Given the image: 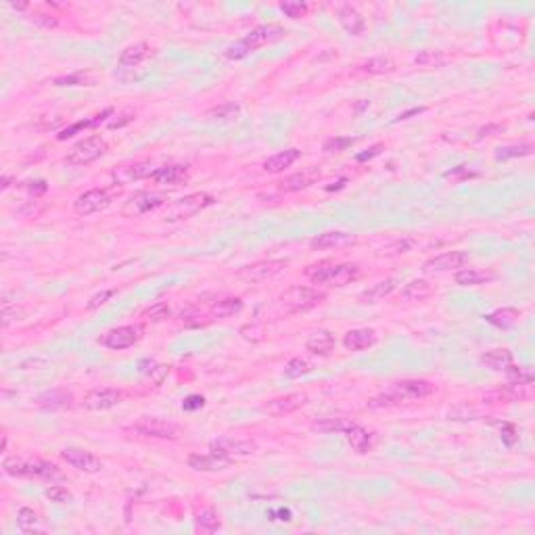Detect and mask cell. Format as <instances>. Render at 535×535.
<instances>
[{
    "label": "cell",
    "instance_id": "obj_1",
    "mask_svg": "<svg viewBox=\"0 0 535 535\" xmlns=\"http://www.w3.org/2000/svg\"><path fill=\"white\" fill-rule=\"evenodd\" d=\"M435 387L429 381L422 379H408V381H397L391 385L389 391H385L383 395H377L368 402L370 410H383V408H393V406H402V404H414L420 402L429 395H433Z\"/></svg>",
    "mask_w": 535,
    "mask_h": 535
},
{
    "label": "cell",
    "instance_id": "obj_2",
    "mask_svg": "<svg viewBox=\"0 0 535 535\" xmlns=\"http://www.w3.org/2000/svg\"><path fill=\"white\" fill-rule=\"evenodd\" d=\"M308 279L314 285H330V287H345L353 281L360 279V268L355 263H332L322 261L316 265H310L306 270Z\"/></svg>",
    "mask_w": 535,
    "mask_h": 535
},
{
    "label": "cell",
    "instance_id": "obj_3",
    "mask_svg": "<svg viewBox=\"0 0 535 535\" xmlns=\"http://www.w3.org/2000/svg\"><path fill=\"white\" fill-rule=\"evenodd\" d=\"M9 477H34L44 481H63V473L57 464L46 460H24V458H7L3 464Z\"/></svg>",
    "mask_w": 535,
    "mask_h": 535
},
{
    "label": "cell",
    "instance_id": "obj_4",
    "mask_svg": "<svg viewBox=\"0 0 535 535\" xmlns=\"http://www.w3.org/2000/svg\"><path fill=\"white\" fill-rule=\"evenodd\" d=\"M281 34H283V30L279 26H257L243 40H238L232 46H228L224 55H226V59H232V61L234 59H243L249 53H253V50H257V48H261L265 44H270Z\"/></svg>",
    "mask_w": 535,
    "mask_h": 535
},
{
    "label": "cell",
    "instance_id": "obj_5",
    "mask_svg": "<svg viewBox=\"0 0 535 535\" xmlns=\"http://www.w3.org/2000/svg\"><path fill=\"white\" fill-rule=\"evenodd\" d=\"M326 299L324 293L310 289V287H291L281 295V308L289 314H299V312H308L316 306H320Z\"/></svg>",
    "mask_w": 535,
    "mask_h": 535
},
{
    "label": "cell",
    "instance_id": "obj_6",
    "mask_svg": "<svg viewBox=\"0 0 535 535\" xmlns=\"http://www.w3.org/2000/svg\"><path fill=\"white\" fill-rule=\"evenodd\" d=\"M212 203H214V197H212V195H207V193H193V195H187V197H182V199L173 201V203L165 209L163 218H165L167 222L187 220V218H193L195 214H199L201 209L209 207Z\"/></svg>",
    "mask_w": 535,
    "mask_h": 535
},
{
    "label": "cell",
    "instance_id": "obj_7",
    "mask_svg": "<svg viewBox=\"0 0 535 535\" xmlns=\"http://www.w3.org/2000/svg\"><path fill=\"white\" fill-rule=\"evenodd\" d=\"M287 259H265V261H255L251 265H245L238 270V279L245 283H263L270 281L274 276H279L285 268H287Z\"/></svg>",
    "mask_w": 535,
    "mask_h": 535
},
{
    "label": "cell",
    "instance_id": "obj_8",
    "mask_svg": "<svg viewBox=\"0 0 535 535\" xmlns=\"http://www.w3.org/2000/svg\"><path fill=\"white\" fill-rule=\"evenodd\" d=\"M105 151H107V142L101 136L84 138L67 153V163L69 165H91L93 161L103 157Z\"/></svg>",
    "mask_w": 535,
    "mask_h": 535
},
{
    "label": "cell",
    "instance_id": "obj_9",
    "mask_svg": "<svg viewBox=\"0 0 535 535\" xmlns=\"http://www.w3.org/2000/svg\"><path fill=\"white\" fill-rule=\"evenodd\" d=\"M126 431L142 435V437H155V439H178L180 437V426L178 424L167 422L163 418H149V416L140 418Z\"/></svg>",
    "mask_w": 535,
    "mask_h": 535
},
{
    "label": "cell",
    "instance_id": "obj_10",
    "mask_svg": "<svg viewBox=\"0 0 535 535\" xmlns=\"http://www.w3.org/2000/svg\"><path fill=\"white\" fill-rule=\"evenodd\" d=\"M111 203H113V195L107 189H93V191L82 193L73 201V209L77 216H93V214L107 209Z\"/></svg>",
    "mask_w": 535,
    "mask_h": 535
},
{
    "label": "cell",
    "instance_id": "obj_11",
    "mask_svg": "<svg viewBox=\"0 0 535 535\" xmlns=\"http://www.w3.org/2000/svg\"><path fill=\"white\" fill-rule=\"evenodd\" d=\"M209 450L212 454L216 456H222V458H228V460H234V458H247V456H253L257 452V445L253 441H241V439H216L209 443Z\"/></svg>",
    "mask_w": 535,
    "mask_h": 535
},
{
    "label": "cell",
    "instance_id": "obj_12",
    "mask_svg": "<svg viewBox=\"0 0 535 535\" xmlns=\"http://www.w3.org/2000/svg\"><path fill=\"white\" fill-rule=\"evenodd\" d=\"M124 402V391L118 389H109V387H101V389H93L84 395L82 406L86 410H93V412H103V410H111L118 404Z\"/></svg>",
    "mask_w": 535,
    "mask_h": 535
},
{
    "label": "cell",
    "instance_id": "obj_13",
    "mask_svg": "<svg viewBox=\"0 0 535 535\" xmlns=\"http://www.w3.org/2000/svg\"><path fill=\"white\" fill-rule=\"evenodd\" d=\"M471 261V253L467 251H448L435 255L431 259L424 261L422 270L424 272H448V270H456V268H464Z\"/></svg>",
    "mask_w": 535,
    "mask_h": 535
},
{
    "label": "cell",
    "instance_id": "obj_14",
    "mask_svg": "<svg viewBox=\"0 0 535 535\" xmlns=\"http://www.w3.org/2000/svg\"><path fill=\"white\" fill-rule=\"evenodd\" d=\"M61 458L71 464L73 469L82 471V473H88V475H95V473H101L103 471V462L101 458H97L95 454L86 452L82 448H65L61 452Z\"/></svg>",
    "mask_w": 535,
    "mask_h": 535
},
{
    "label": "cell",
    "instance_id": "obj_15",
    "mask_svg": "<svg viewBox=\"0 0 535 535\" xmlns=\"http://www.w3.org/2000/svg\"><path fill=\"white\" fill-rule=\"evenodd\" d=\"M163 203H165V199H163L161 195H155V193H136V195L130 197V201L124 205V216L138 218V216H144V214L155 212V209L161 207Z\"/></svg>",
    "mask_w": 535,
    "mask_h": 535
},
{
    "label": "cell",
    "instance_id": "obj_16",
    "mask_svg": "<svg viewBox=\"0 0 535 535\" xmlns=\"http://www.w3.org/2000/svg\"><path fill=\"white\" fill-rule=\"evenodd\" d=\"M189 178L191 173L187 165H163L151 173V180L161 187H180L189 182Z\"/></svg>",
    "mask_w": 535,
    "mask_h": 535
},
{
    "label": "cell",
    "instance_id": "obj_17",
    "mask_svg": "<svg viewBox=\"0 0 535 535\" xmlns=\"http://www.w3.org/2000/svg\"><path fill=\"white\" fill-rule=\"evenodd\" d=\"M533 397V381H508L504 389L487 395V400L496 402H527Z\"/></svg>",
    "mask_w": 535,
    "mask_h": 535
},
{
    "label": "cell",
    "instance_id": "obj_18",
    "mask_svg": "<svg viewBox=\"0 0 535 535\" xmlns=\"http://www.w3.org/2000/svg\"><path fill=\"white\" fill-rule=\"evenodd\" d=\"M306 404H308L306 393H289V395H281V397L270 400L263 406V410L268 414H272V416H285V414H291V412L299 410Z\"/></svg>",
    "mask_w": 535,
    "mask_h": 535
},
{
    "label": "cell",
    "instance_id": "obj_19",
    "mask_svg": "<svg viewBox=\"0 0 535 535\" xmlns=\"http://www.w3.org/2000/svg\"><path fill=\"white\" fill-rule=\"evenodd\" d=\"M138 339H140V328L138 326H118L103 337V345L109 347V349L120 351V349L132 347Z\"/></svg>",
    "mask_w": 535,
    "mask_h": 535
},
{
    "label": "cell",
    "instance_id": "obj_20",
    "mask_svg": "<svg viewBox=\"0 0 535 535\" xmlns=\"http://www.w3.org/2000/svg\"><path fill=\"white\" fill-rule=\"evenodd\" d=\"M355 245V236L349 232H341V230H332V232H324L318 234L316 238L310 241V247L314 251H322V249H343V247H351Z\"/></svg>",
    "mask_w": 535,
    "mask_h": 535
},
{
    "label": "cell",
    "instance_id": "obj_21",
    "mask_svg": "<svg viewBox=\"0 0 535 535\" xmlns=\"http://www.w3.org/2000/svg\"><path fill=\"white\" fill-rule=\"evenodd\" d=\"M320 178V169L316 167H310V169H303L299 173H293L289 178H285L283 182H279L281 191L285 193H297V191H303V189H310L316 180Z\"/></svg>",
    "mask_w": 535,
    "mask_h": 535
},
{
    "label": "cell",
    "instance_id": "obj_22",
    "mask_svg": "<svg viewBox=\"0 0 535 535\" xmlns=\"http://www.w3.org/2000/svg\"><path fill=\"white\" fill-rule=\"evenodd\" d=\"M377 332L373 328H353V330H347L345 337H343V345L345 349L349 351H362V349H368L377 343Z\"/></svg>",
    "mask_w": 535,
    "mask_h": 535
},
{
    "label": "cell",
    "instance_id": "obj_23",
    "mask_svg": "<svg viewBox=\"0 0 535 535\" xmlns=\"http://www.w3.org/2000/svg\"><path fill=\"white\" fill-rule=\"evenodd\" d=\"M232 460L228 458H222V456H216V454H191L189 456V467L193 471H199V473H216V471H224L230 467Z\"/></svg>",
    "mask_w": 535,
    "mask_h": 535
},
{
    "label": "cell",
    "instance_id": "obj_24",
    "mask_svg": "<svg viewBox=\"0 0 535 535\" xmlns=\"http://www.w3.org/2000/svg\"><path fill=\"white\" fill-rule=\"evenodd\" d=\"M155 167L151 163H134V165H122L113 169V180L118 185H128L132 180H140V178H151Z\"/></svg>",
    "mask_w": 535,
    "mask_h": 535
},
{
    "label": "cell",
    "instance_id": "obj_25",
    "mask_svg": "<svg viewBox=\"0 0 535 535\" xmlns=\"http://www.w3.org/2000/svg\"><path fill=\"white\" fill-rule=\"evenodd\" d=\"M149 57H151V46L147 42H136V44L122 50V55L118 59V65L122 69H132V67H138L140 63H144Z\"/></svg>",
    "mask_w": 535,
    "mask_h": 535
},
{
    "label": "cell",
    "instance_id": "obj_26",
    "mask_svg": "<svg viewBox=\"0 0 535 535\" xmlns=\"http://www.w3.org/2000/svg\"><path fill=\"white\" fill-rule=\"evenodd\" d=\"M71 402H73V395L69 391L50 389V391H44L42 395H38L36 406L40 410H65L71 406Z\"/></svg>",
    "mask_w": 535,
    "mask_h": 535
},
{
    "label": "cell",
    "instance_id": "obj_27",
    "mask_svg": "<svg viewBox=\"0 0 535 535\" xmlns=\"http://www.w3.org/2000/svg\"><path fill=\"white\" fill-rule=\"evenodd\" d=\"M337 17H339V24L343 26V30H345L349 36H360V34L364 32V17H362L358 11H355L351 5L339 7Z\"/></svg>",
    "mask_w": 535,
    "mask_h": 535
},
{
    "label": "cell",
    "instance_id": "obj_28",
    "mask_svg": "<svg viewBox=\"0 0 535 535\" xmlns=\"http://www.w3.org/2000/svg\"><path fill=\"white\" fill-rule=\"evenodd\" d=\"M343 435H345V439H347V443L351 445L353 452L366 454V452L373 448V435H370L364 426H360L358 422H355L353 426H349Z\"/></svg>",
    "mask_w": 535,
    "mask_h": 535
},
{
    "label": "cell",
    "instance_id": "obj_29",
    "mask_svg": "<svg viewBox=\"0 0 535 535\" xmlns=\"http://www.w3.org/2000/svg\"><path fill=\"white\" fill-rule=\"evenodd\" d=\"M512 362H514L512 351H508V349H491L481 355V364L494 373H506L512 366Z\"/></svg>",
    "mask_w": 535,
    "mask_h": 535
},
{
    "label": "cell",
    "instance_id": "obj_30",
    "mask_svg": "<svg viewBox=\"0 0 535 535\" xmlns=\"http://www.w3.org/2000/svg\"><path fill=\"white\" fill-rule=\"evenodd\" d=\"M299 157H301V151H299V149H287V151L276 153V155L270 157V159H265L261 167H263V171H268V173H279V171H285L287 167H291Z\"/></svg>",
    "mask_w": 535,
    "mask_h": 535
},
{
    "label": "cell",
    "instance_id": "obj_31",
    "mask_svg": "<svg viewBox=\"0 0 535 535\" xmlns=\"http://www.w3.org/2000/svg\"><path fill=\"white\" fill-rule=\"evenodd\" d=\"M435 293V287L429 283V281H422V279H418V281H410L404 289H402V293H400V301H424V299H429L431 295Z\"/></svg>",
    "mask_w": 535,
    "mask_h": 535
},
{
    "label": "cell",
    "instance_id": "obj_32",
    "mask_svg": "<svg viewBox=\"0 0 535 535\" xmlns=\"http://www.w3.org/2000/svg\"><path fill=\"white\" fill-rule=\"evenodd\" d=\"M353 424H355V420L347 418V416H326V418L314 420L312 431L314 433H345Z\"/></svg>",
    "mask_w": 535,
    "mask_h": 535
},
{
    "label": "cell",
    "instance_id": "obj_33",
    "mask_svg": "<svg viewBox=\"0 0 535 535\" xmlns=\"http://www.w3.org/2000/svg\"><path fill=\"white\" fill-rule=\"evenodd\" d=\"M496 274L489 272V270H479V268H464V270L456 272L454 281L456 285L460 287H477V285H483V283H489L494 281Z\"/></svg>",
    "mask_w": 535,
    "mask_h": 535
},
{
    "label": "cell",
    "instance_id": "obj_34",
    "mask_svg": "<svg viewBox=\"0 0 535 535\" xmlns=\"http://www.w3.org/2000/svg\"><path fill=\"white\" fill-rule=\"evenodd\" d=\"M306 347H308V351H312V353H316V355H328L330 351H332V347H335V337H332V332H328V330H314L310 337H308V341H306Z\"/></svg>",
    "mask_w": 535,
    "mask_h": 535
},
{
    "label": "cell",
    "instance_id": "obj_35",
    "mask_svg": "<svg viewBox=\"0 0 535 535\" xmlns=\"http://www.w3.org/2000/svg\"><path fill=\"white\" fill-rule=\"evenodd\" d=\"M397 287V281L395 279H385L377 285H373L370 289H366L362 295H360V301L362 303H377V301H383L385 297H389Z\"/></svg>",
    "mask_w": 535,
    "mask_h": 535
},
{
    "label": "cell",
    "instance_id": "obj_36",
    "mask_svg": "<svg viewBox=\"0 0 535 535\" xmlns=\"http://www.w3.org/2000/svg\"><path fill=\"white\" fill-rule=\"evenodd\" d=\"M241 310H243V301L238 297H222L212 303L209 314L214 318H230V316L238 314Z\"/></svg>",
    "mask_w": 535,
    "mask_h": 535
},
{
    "label": "cell",
    "instance_id": "obj_37",
    "mask_svg": "<svg viewBox=\"0 0 535 535\" xmlns=\"http://www.w3.org/2000/svg\"><path fill=\"white\" fill-rule=\"evenodd\" d=\"M485 320L491 324V326H498V328H510L518 322V310L514 308H500L491 314L485 316Z\"/></svg>",
    "mask_w": 535,
    "mask_h": 535
},
{
    "label": "cell",
    "instance_id": "obj_38",
    "mask_svg": "<svg viewBox=\"0 0 535 535\" xmlns=\"http://www.w3.org/2000/svg\"><path fill=\"white\" fill-rule=\"evenodd\" d=\"M533 153V144L523 142V144H508V147H500L496 151V159L498 161H508V159H516V157H529Z\"/></svg>",
    "mask_w": 535,
    "mask_h": 535
},
{
    "label": "cell",
    "instance_id": "obj_39",
    "mask_svg": "<svg viewBox=\"0 0 535 535\" xmlns=\"http://www.w3.org/2000/svg\"><path fill=\"white\" fill-rule=\"evenodd\" d=\"M360 69L366 71V73L379 75V73H389V71H393V69H395V63H393L389 57H373V59H368L366 63H362Z\"/></svg>",
    "mask_w": 535,
    "mask_h": 535
},
{
    "label": "cell",
    "instance_id": "obj_40",
    "mask_svg": "<svg viewBox=\"0 0 535 535\" xmlns=\"http://www.w3.org/2000/svg\"><path fill=\"white\" fill-rule=\"evenodd\" d=\"M197 527L205 533H214L216 529H220V516L214 508H205L197 514Z\"/></svg>",
    "mask_w": 535,
    "mask_h": 535
},
{
    "label": "cell",
    "instance_id": "obj_41",
    "mask_svg": "<svg viewBox=\"0 0 535 535\" xmlns=\"http://www.w3.org/2000/svg\"><path fill=\"white\" fill-rule=\"evenodd\" d=\"M17 525L24 533H34V531H38V514L32 508L24 506L17 512Z\"/></svg>",
    "mask_w": 535,
    "mask_h": 535
},
{
    "label": "cell",
    "instance_id": "obj_42",
    "mask_svg": "<svg viewBox=\"0 0 535 535\" xmlns=\"http://www.w3.org/2000/svg\"><path fill=\"white\" fill-rule=\"evenodd\" d=\"M414 245H416V241H414L412 236H404V238H397V241L389 243L387 247H383V249H381V255H387V257L402 255V253H408Z\"/></svg>",
    "mask_w": 535,
    "mask_h": 535
},
{
    "label": "cell",
    "instance_id": "obj_43",
    "mask_svg": "<svg viewBox=\"0 0 535 535\" xmlns=\"http://www.w3.org/2000/svg\"><path fill=\"white\" fill-rule=\"evenodd\" d=\"M445 61H448V57H445L443 53H439V50H424L414 59V63L420 65V67H443Z\"/></svg>",
    "mask_w": 535,
    "mask_h": 535
},
{
    "label": "cell",
    "instance_id": "obj_44",
    "mask_svg": "<svg viewBox=\"0 0 535 535\" xmlns=\"http://www.w3.org/2000/svg\"><path fill=\"white\" fill-rule=\"evenodd\" d=\"M312 373V364L308 360H301V358H293L287 366H285V375L289 379H299L303 375Z\"/></svg>",
    "mask_w": 535,
    "mask_h": 535
},
{
    "label": "cell",
    "instance_id": "obj_45",
    "mask_svg": "<svg viewBox=\"0 0 535 535\" xmlns=\"http://www.w3.org/2000/svg\"><path fill=\"white\" fill-rule=\"evenodd\" d=\"M241 113V105L238 103H224L216 109H212L207 113V118H214V120H232Z\"/></svg>",
    "mask_w": 535,
    "mask_h": 535
},
{
    "label": "cell",
    "instance_id": "obj_46",
    "mask_svg": "<svg viewBox=\"0 0 535 535\" xmlns=\"http://www.w3.org/2000/svg\"><path fill=\"white\" fill-rule=\"evenodd\" d=\"M169 314H171V310H169L167 301H157V303H153L151 308L144 310V318L153 320V322H161V320L169 318Z\"/></svg>",
    "mask_w": 535,
    "mask_h": 535
},
{
    "label": "cell",
    "instance_id": "obj_47",
    "mask_svg": "<svg viewBox=\"0 0 535 535\" xmlns=\"http://www.w3.org/2000/svg\"><path fill=\"white\" fill-rule=\"evenodd\" d=\"M44 496L50 500V502H57V504H71L73 502V494L63 487V485H53L44 491Z\"/></svg>",
    "mask_w": 535,
    "mask_h": 535
},
{
    "label": "cell",
    "instance_id": "obj_48",
    "mask_svg": "<svg viewBox=\"0 0 535 535\" xmlns=\"http://www.w3.org/2000/svg\"><path fill=\"white\" fill-rule=\"evenodd\" d=\"M351 144H355V138H349V136H335V138H328V140L322 144V149H324L326 153H341V151L349 149Z\"/></svg>",
    "mask_w": 535,
    "mask_h": 535
},
{
    "label": "cell",
    "instance_id": "obj_49",
    "mask_svg": "<svg viewBox=\"0 0 535 535\" xmlns=\"http://www.w3.org/2000/svg\"><path fill=\"white\" fill-rule=\"evenodd\" d=\"M138 366H140V373H144L149 377H155V383H161L163 377L167 375V368L157 364V362H153V360H142Z\"/></svg>",
    "mask_w": 535,
    "mask_h": 535
},
{
    "label": "cell",
    "instance_id": "obj_50",
    "mask_svg": "<svg viewBox=\"0 0 535 535\" xmlns=\"http://www.w3.org/2000/svg\"><path fill=\"white\" fill-rule=\"evenodd\" d=\"M281 11L291 19H301L308 13V5L306 3H281Z\"/></svg>",
    "mask_w": 535,
    "mask_h": 535
},
{
    "label": "cell",
    "instance_id": "obj_51",
    "mask_svg": "<svg viewBox=\"0 0 535 535\" xmlns=\"http://www.w3.org/2000/svg\"><path fill=\"white\" fill-rule=\"evenodd\" d=\"M136 120V111H132V109H126V111H122L120 115H115V120H111L109 122V128H124L126 124H130V122H134Z\"/></svg>",
    "mask_w": 535,
    "mask_h": 535
},
{
    "label": "cell",
    "instance_id": "obj_52",
    "mask_svg": "<svg viewBox=\"0 0 535 535\" xmlns=\"http://www.w3.org/2000/svg\"><path fill=\"white\" fill-rule=\"evenodd\" d=\"M30 19H32L36 26H42V28H57V26H59V19L53 17V15H46V13H32Z\"/></svg>",
    "mask_w": 535,
    "mask_h": 535
},
{
    "label": "cell",
    "instance_id": "obj_53",
    "mask_svg": "<svg viewBox=\"0 0 535 535\" xmlns=\"http://www.w3.org/2000/svg\"><path fill=\"white\" fill-rule=\"evenodd\" d=\"M203 406H205V397H201V395H189L182 402V410L185 412H195V410H201Z\"/></svg>",
    "mask_w": 535,
    "mask_h": 535
},
{
    "label": "cell",
    "instance_id": "obj_54",
    "mask_svg": "<svg viewBox=\"0 0 535 535\" xmlns=\"http://www.w3.org/2000/svg\"><path fill=\"white\" fill-rule=\"evenodd\" d=\"M113 289H107V291H101V293H97L91 301H88V310H97L99 306H103L109 297H113Z\"/></svg>",
    "mask_w": 535,
    "mask_h": 535
},
{
    "label": "cell",
    "instance_id": "obj_55",
    "mask_svg": "<svg viewBox=\"0 0 535 535\" xmlns=\"http://www.w3.org/2000/svg\"><path fill=\"white\" fill-rule=\"evenodd\" d=\"M504 130H506V126H504V124H489V126L481 128V130L477 132V136H479V138H489V136L502 134Z\"/></svg>",
    "mask_w": 535,
    "mask_h": 535
},
{
    "label": "cell",
    "instance_id": "obj_56",
    "mask_svg": "<svg viewBox=\"0 0 535 535\" xmlns=\"http://www.w3.org/2000/svg\"><path fill=\"white\" fill-rule=\"evenodd\" d=\"M34 197H40V195H44L46 191H48V185L44 182V180H32V182H26L24 185Z\"/></svg>",
    "mask_w": 535,
    "mask_h": 535
},
{
    "label": "cell",
    "instance_id": "obj_57",
    "mask_svg": "<svg viewBox=\"0 0 535 535\" xmlns=\"http://www.w3.org/2000/svg\"><path fill=\"white\" fill-rule=\"evenodd\" d=\"M516 439H518V435H516V429L512 426V424H502V441L506 443V445H514L516 443Z\"/></svg>",
    "mask_w": 535,
    "mask_h": 535
},
{
    "label": "cell",
    "instance_id": "obj_58",
    "mask_svg": "<svg viewBox=\"0 0 535 535\" xmlns=\"http://www.w3.org/2000/svg\"><path fill=\"white\" fill-rule=\"evenodd\" d=\"M381 151H383V144H375V147H370L366 153H360V155H358V161H368V159L381 155Z\"/></svg>",
    "mask_w": 535,
    "mask_h": 535
},
{
    "label": "cell",
    "instance_id": "obj_59",
    "mask_svg": "<svg viewBox=\"0 0 535 535\" xmlns=\"http://www.w3.org/2000/svg\"><path fill=\"white\" fill-rule=\"evenodd\" d=\"M424 111V107H418V109H412V111H406V113H402L397 120H408L410 115H418V113H422Z\"/></svg>",
    "mask_w": 535,
    "mask_h": 535
},
{
    "label": "cell",
    "instance_id": "obj_60",
    "mask_svg": "<svg viewBox=\"0 0 535 535\" xmlns=\"http://www.w3.org/2000/svg\"><path fill=\"white\" fill-rule=\"evenodd\" d=\"M11 187V176H3V189Z\"/></svg>",
    "mask_w": 535,
    "mask_h": 535
}]
</instances>
